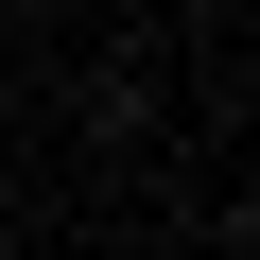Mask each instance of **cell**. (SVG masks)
<instances>
[{
  "instance_id": "obj_1",
  "label": "cell",
  "mask_w": 260,
  "mask_h": 260,
  "mask_svg": "<svg viewBox=\"0 0 260 260\" xmlns=\"http://www.w3.org/2000/svg\"><path fill=\"white\" fill-rule=\"evenodd\" d=\"M87 139H104V156H139V139H156V70H139V52L87 70Z\"/></svg>"
}]
</instances>
